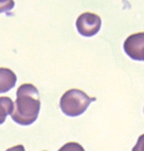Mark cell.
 <instances>
[{"label": "cell", "instance_id": "1", "mask_svg": "<svg viewBox=\"0 0 144 151\" xmlns=\"http://www.w3.org/2000/svg\"><path fill=\"white\" fill-rule=\"evenodd\" d=\"M40 107L37 88L32 83H24L17 90V100L11 117L19 125H31L39 116Z\"/></svg>", "mask_w": 144, "mask_h": 151}, {"label": "cell", "instance_id": "2", "mask_svg": "<svg viewBox=\"0 0 144 151\" xmlns=\"http://www.w3.org/2000/svg\"><path fill=\"white\" fill-rule=\"evenodd\" d=\"M96 101L95 97H89L80 89H69L60 99V108L62 113L69 117L80 116L87 110L91 102Z\"/></svg>", "mask_w": 144, "mask_h": 151}, {"label": "cell", "instance_id": "3", "mask_svg": "<svg viewBox=\"0 0 144 151\" xmlns=\"http://www.w3.org/2000/svg\"><path fill=\"white\" fill-rule=\"evenodd\" d=\"M101 25H102L101 18L97 14L90 13V12L82 13L81 15H78V18L76 20L77 32L81 35L87 37V38L96 35L99 33V31L101 29Z\"/></svg>", "mask_w": 144, "mask_h": 151}, {"label": "cell", "instance_id": "4", "mask_svg": "<svg viewBox=\"0 0 144 151\" xmlns=\"http://www.w3.org/2000/svg\"><path fill=\"white\" fill-rule=\"evenodd\" d=\"M125 54L135 61H144V32L129 35L123 43Z\"/></svg>", "mask_w": 144, "mask_h": 151}, {"label": "cell", "instance_id": "5", "mask_svg": "<svg viewBox=\"0 0 144 151\" xmlns=\"http://www.w3.org/2000/svg\"><path fill=\"white\" fill-rule=\"evenodd\" d=\"M17 83V75L12 69L0 68V94L14 88Z\"/></svg>", "mask_w": 144, "mask_h": 151}, {"label": "cell", "instance_id": "6", "mask_svg": "<svg viewBox=\"0 0 144 151\" xmlns=\"http://www.w3.org/2000/svg\"><path fill=\"white\" fill-rule=\"evenodd\" d=\"M13 106L14 103L9 97H6V96L0 97V125L6 121L7 115L12 114Z\"/></svg>", "mask_w": 144, "mask_h": 151}, {"label": "cell", "instance_id": "7", "mask_svg": "<svg viewBox=\"0 0 144 151\" xmlns=\"http://www.w3.org/2000/svg\"><path fill=\"white\" fill-rule=\"evenodd\" d=\"M59 151H84L83 147L76 142H69L63 144V147H61Z\"/></svg>", "mask_w": 144, "mask_h": 151}, {"label": "cell", "instance_id": "8", "mask_svg": "<svg viewBox=\"0 0 144 151\" xmlns=\"http://www.w3.org/2000/svg\"><path fill=\"white\" fill-rule=\"evenodd\" d=\"M14 7L13 0H0V13L8 12Z\"/></svg>", "mask_w": 144, "mask_h": 151}, {"label": "cell", "instance_id": "9", "mask_svg": "<svg viewBox=\"0 0 144 151\" xmlns=\"http://www.w3.org/2000/svg\"><path fill=\"white\" fill-rule=\"evenodd\" d=\"M131 151H144V134L141 135Z\"/></svg>", "mask_w": 144, "mask_h": 151}, {"label": "cell", "instance_id": "10", "mask_svg": "<svg viewBox=\"0 0 144 151\" xmlns=\"http://www.w3.org/2000/svg\"><path fill=\"white\" fill-rule=\"evenodd\" d=\"M6 151H25V147H24L22 144H19V145H15V147L8 148Z\"/></svg>", "mask_w": 144, "mask_h": 151}]
</instances>
